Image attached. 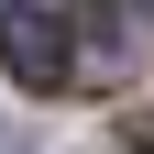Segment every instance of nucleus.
I'll use <instances>...</instances> for the list:
<instances>
[{"mask_svg":"<svg viewBox=\"0 0 154 154\" xmlns=\"http://www.w3.org/2000/svg\"><path fill=\"white\" fill-rule=\"evenodd\" d=\"M0 55H11V77H22V88H66L77 77V55H66V22H55V11H11V22H0Z\"/></svg>","mask_w":154,"mask_h":154,"instance_id":"f257e3e1","label":"nucleus"},{"mask_svg":"<svg viewBox=\"0 0 154 154\" xmlns=\"http://www.w3.org/2000/svg\"><path fill=\"white\" fill-rule=\"evenodd\" d=\"M143 11H154V0H143Z\"/></svg>","mask_w":154,"mask_h":154,"instance_id":"f03ea898","label":"nucleus"}]
</instances>
